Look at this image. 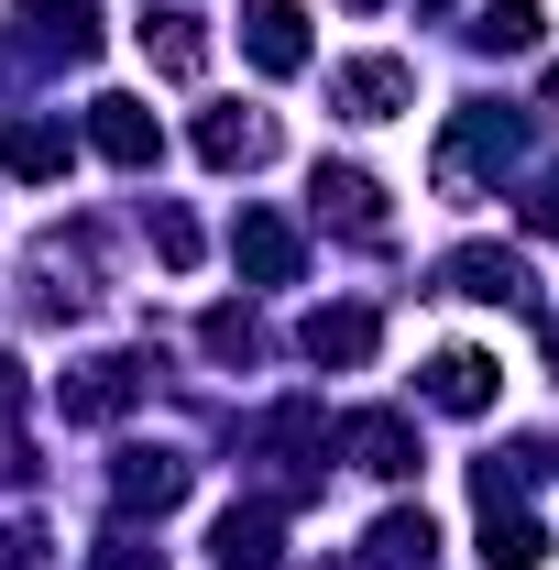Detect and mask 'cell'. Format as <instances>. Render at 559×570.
<instances>
[{
	"instance_id": "obj_1",
	"label": "cell",
	"mask_w": 559,
	"mask_h": 570,
	"mask_svg": "<svg viewBox=\"0 0 559 570\" xmlns=\"http://www.w3.org/2000/svg\"><path fill=\"white\" fill-rule=\"evenodd\" d=\"M242 56L264 77H296L307 67V11H296V0H253V11H242Z\"/></svg>"
},
{
	"instance_id": "obj_2",
	"label": "cell",
	"mask_w": 559,
	"mask_h": 570,
	"mask_svg": "<svg viewBox=\"0 0 559 570\" xmlns=\"http://www.w3.org/2000/svg\"><path fill=\"white\" fill-rule=\"evenodd\" d=\"M330 99H341L351 121H395V110L418 99V77L395 67V56H362V67H341V77H330Z\"/></svg>"
},
{
	"instance_id": "obj_3",
	"label": "cell",
	"mask_w": 559,
	"mask_h": 570,
	"mask_svg": "<svg viewBox=\"0 0 559 570\" xmlns=\"http://www.w3.org/2000/svg\"><path fill=\"white\" fill-rule=\"evenodd\" d=\"M22 45H33V56H99V11H88V0H22Z\"/></svg>"
},
{
	"instance_id": "obj_4",
	"label": "cell",
	"mask_w": 559,
	"mask_h": 570,
	"mask_svg": "<svg viewBox=\"0 0 559 570\" xmlns=\"http://www.w3.org/2000/svg\"><path fill=\"white\" fill-rule=\"evenodd\" d=\"M88 142H99L110 165H154V154H165V132H154L143 99H88Z\"/></svg>"
},
{
	"instance_id": "obj_5",
	"label": "cell",
	"mask_w": 559,
	"mask_h": 570,
	"mask_svg": "<svg viewBox=\"0 0 559 570\" xmlns=\"http://www.w3.org/2000/svg\"><path fill=\"white\" fill-rule=\"evenodd\" d=\"M439 275H450V296H483V307H516V296H527V264H516V253H493V242H461Z\"/></svg>"
},
{
	"instance_id": "obj_6",
	"label": "cell",
	"mask_w": 559,
	"mask_h": 570,
	"mask_svg": "<svg viewBox=\"0 0 559 570\" xmlns=\"http://www.w3.org/2000/svg\"><path fill=\"white\" fill-rule=\"evenodd\" d=\"M143 395V362L133 352H110V362H77V384H67V417H121Z\"/></svg>"
},
{
	"instance_id": "obj_7",
	"label": "cell",
	"mask_w": 559,
	"mask_h": 570,
	"mask_svg": "<svg viewBox=\"0 0 559 570\" xmlns=\"http://www.w3.org/2000/svg\"><path fill=\"white\" fill-rule=\"evenodd\" d=\"M341 450L362 461V472H384V483H395V472H418V428H406V417H351Z\"/></svg>"
},
{
	"instance_id": "obj_8",
	"label": "cell",
	"mask_w": 559,
	"mask_h": 570,
	"mask_svg": "<svg viewBox=\"0 0 559 570\" xmlns=\"http://www.w3.org/2000/svg\"><path fill=\"white\" fill-rule=\"evenodd\" d=\"M110 494L133 504V515H143V504H154V515H165V504L187 494V461H176V450H133V461H121V472H110Z\"/></svg>"
},
{
	"instance_id": "obj_9",
	"label": "cell",
	"mask_w": 559,
	"mask_h": 570,
	"mask_svg": "<svg viewBox=\"0 0 559 570\" xmlns=\"http://www.w3.org/2000/svg\"><path fill=\"white\" fill-rule=\"evenodd\" d=\"M428 395H439L450 417H483V406H493V362L483 352H439V362H428Z\"/></svg>"
},
{
	"instance_id": "obj_10",
	"label": "cell",
	"mask_w": 559,
	"mask_h": 570,
	"mask_svg": "<svg viewBox=\"0 0 559 570\" xmlns=\"http://www.w3.org/2000/svg\"><path fill=\"white\" fill-rule=\"evenodd\" d=\"M231 253H242V275H264V285H285L296 275V230H285L275 209H253L242 230H231Z\"/></svg>"
},
{
	"instance_id": "obj_11",
	"label": "cell",
	"mask_w": 559,
	"mask_h": 570,
	"mask_svg": "<svg viewBox=\"0 0 559 570\" xmlns=\"http://www.w3.org/2000/svg\"><path fill=\"white\" fill-rule=\"evenodd\" d=\"M318 198H330V219H341V230H362V242L384 230V187H373L362 165H318Z\"/></svg>"
},
{
	"instance_id": "obj_12",
	"label": "cell",
	"mask_w": 559,
	"mask_h": 570,
	"mask_svg": "<svg viewBox=\"0 0 559 570\" xmlns=\"http://www.w3.org/2000/svg\"><path fill=\"white\" fill-rule=\"evenodd\" d=\"M198 154H209V165H264V154H275V121H253V110H209V121H198Z\"/></svg>"
},
{
	"instance_id": "obj_13",
	"label": "cell",
	"mask_w": 559,
	"mask_h": 570,
	"mask_svg": "<svg viewBox=\"0 0 559 570\" xmlns=\"http://www.w3.org/2000/svg\"><path fill=\"white\" fill-rule=\"evenodd\" d=\"M219 560L231 570H275L285 549H275V504H231L219 515Z\"/></svg>"
},
{
	"instance_id": "obj_14",
	"label": "cell",
	"mask_w": 559,
	"mask_h": 570,
	"mask_svg": "<svg viewBox=\"0 0 559 570\" xmlns=\"http://www.w3.org/2000/svg\"><path fill=\"white\" fill-rule=\"evenodd\" d=\"M483 560H493V570H538V560H549L538 515H516V504H483Z\"/></svg>"
},
{
	"instance_id": "obj_15",
	"label": "cell",
	"mask_w": 559,
	"mask_h": 570,
	"mask_svg": "<svg viewBox=\"0 0 559 570\" xmlns=\"http://www.w3.org/2000/svg\"><path fill=\"white\" fill-rule=\"evenodd\" d=\"M307 362H373V307H318L307 318Z\"/></svg>"
},
{
	"instance_id": "obj_16",
	"label": "cell",
	"mask_w": 559,
	"mask_h": 570,
	"mask_svg": "<svg viewBox=\"0 0 559 570\" xmlns=\"http://www.w3.org/2000/svg\"><path fill=\"white\" fill-rule=\"evenodd\" d=\"M143 56H154L165 77H198L209 67V33H198L187 11H154V22H143Z\"/></svg>"
},
{
	"instance_id": "obj_17",
	"label": "cell",
	"mask_w": 559,
	"mask_h": 570,
	"mask_svg": "<svg viewBox=\"0 0 559 570\" xmlns=\"http://www.w3.org/2000/svg\"><path fill=\"white\" fill-rule=\"evenodd\" d=\"M0 176H67V132L56 121H11L0 132Z\"/></svg>"
},
{
	"instance_id": "obj_18",
	"label": "cell",
	"mask_w": 559,
	"mask_h": 570,
	"mask_svg": "<svg viewBox=\"0 0 559 570\" xmlns=\"http://www.w3.org/2000/svg\"><path fill=\"white\" fill-rule=\"evenodd\" d=\"M428 549H439V527H428V515H384V527H373V549H362V560H373V570H418Z\"/></svg>"
},
{
	"instance_id": "obj_19",
	"label": "cell",
	"mask_w": 559,
	"mask_h": 570,
	"mask_svg": "<svg viewBox=\"0 0 559 570\" xmlns=\"http://www.w3.org/2000/svg\"><path fill=\"white\" fill-rule=\"evenodd\" d=\"M472 33H483L493 56H527V45H538V0H483V22H472Z\"/></svg>"
},
{
	"instance_id": "obj_20",
	"label": "cell",
	"mask_w": 559,
	"mask_h": 570,
	"mask_svg": "<svg viewBox=\"0 0 559 570\" xmlns=\"http://www.w3.org/2000/svg\"><path fill=\"white\" fill-rule=\"evenodd\" d=\"M154 253L187 275V264H198V219H187V209H154Z\"/></svg>"
},
{
	"instance_id": "obj_21",
	"label": "cell",
	"mask_w": 559,
	"mask_h": 570,
	"mask_svg": "<svg viewBox=\"0 0 559 570\" xmlns=\"http://www.w3.org/2000/svg\"><path fill=\"white\" fill-rule=\"evenodd\" d=\"M253 341H264V330H253L242 307H219V318H209V352H219V362H253Z\"/></svg>"
},
{
	"instance_id": "obj_22",
	"label": "cell",
	"mask_w": 559,
	"mask_h": 570,
	"mask_svg": "<svg viewBox=\"0 0 559 570\" xmlns=\"http://www.w3.org/2000/svg\"><path fill=\"white\" fill-rule=\"evenodd\" d=\"M0 570H45V538L33 527H0Z\"/></svg>"
},
{
	"instance_id": "obj_23",
	"label": "cell",
	"mask_w": 559,
	"mask_h": 570,
	"mask_svg": "<svg viewBox=\"0 0 559 570\" xmlns=\"http://www.w3.org/2000/svg\"><path fill=\"white\" fill-rule=\"evenodd\" d=\"M527 230H538V242H559V176L538 187V198H527Z\"/></svg>"
},
{
	"instance_id": "obj_24",
	"label": "cell",
	"mask_w": 559,
	"mask_h": 570,
	"mask_svg": "<svg viewBox=\"0 0 559 570\" xmlns=\"http://www.w3.org/2000/svg\"><path fill=\"white\" fill-rule=\"evenodd\" d=\"M88 570H165V549H133V538H121V549H99Z\"/></svg>"
},
{
	"instance_id": "obj_25",
	"label": "cell",
	"mask_w": 559,
	"mask_h": 570,
	"mask_svg": "<svg viewBox=\"0 0 559 570\" xmlns=\"http://www.w3.org/2000/svg\"><path fill=\"white\" fill-rule=\"evenodd\" d=\"M0 417H22V362H0Z\"/></svg>"
},
{
	"instance_id": "obj_26",
	"label": "cell",
	"mask_w": 559,
	"mask_h": 570,
	"mask_svg": "<svg viewBox=\"0 0 559 570\" xmlns=\"http://www.w3.org/2000/svg\"><path fill=\"white\" fill-rule=\"evenodd\" d=\"M341 11H373V0H341Z\"/></svg>"
},
{
	"instance_id": "obj_27",
	"label": "cell",
	"mask_w": 559,
	"mask_h": 570,
	"mask_svg": "<svg viewBox=\"0 0 559 570\" xmlns=\"http://www.w3.org/2000/svg\"><path fill=\"white\" fill-rule=\"evenodd\" d=\"M549 362H559V330H549Z\"/></svg>"
}]
</instances>
